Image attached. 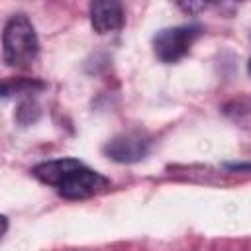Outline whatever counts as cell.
<instances>
[{
	"mask_svg": "<svg viewBox=\"0 0 251 251\" xmlns=\"http://www.w3.org/2000/svg\"><path fill=\"white\" fill-rule=\"evenodd\" d=\"M31 175L43 184L55 186L67 200H84L104 192L110 186V180L104 175L73 157L39 163L33 167Z\"/></svg>",
	"mask_w": 251,
	"mask_h": 251,
	"instance_id": "obj_1",
	"label": "cell"
},
{
	"mask_svg": "<svg viewBox=\"0 0 251 251\" xmlns=\"http://www.w3.org/2000/svg\"><path fill=\"white\" fill-rule=\"evenodd\" d=\"M39 51V41L33 24L24 14H14L2 31V59L8 67H29Z\"/></svg>",
	"mask_w": 251,
	"mask_h": 251,
	"instance_id": "obj_2",
	"label": "cell"
},
{
	"mask_svg": "<svg viewBox=\"0 0 251 251\" xmlns=\"http://www.w3.org/2000/svg\"><path fill=\"white\" fill-rule=\"evenodd\" d=\"M200 33H202V25L198 24L165 27L157 31V35L153 37V51L159 61L176 63L190 51V47L200 37Z\"/></svg>",
	"mask_w": 251,
	"mask_h": 251,
	"instance_id": "obj_3",
	"label": "cell"
},
{
	"mask_svg": "<svg viewBox=\"0 0 251 251\" xmlns=\"http://www.w3.org/2000/svg\"><path fill=\"white\" fill-rule=\"evenodd\" d=\"M151 139L141 131H129L114 137L104 145V153L118 163H135L141 161L149 151Z\"/></svg>",
	"mask_w": 251,
	"mask_h": 251,
	"instance_id": "obj_4",
	"label": "cell"
},
{
	"mask_svg": "<svg viewBox=\"0 0 251 251\" xmlns=\"http://www.w3.org/2000/svg\"><path fill=\"white\" fill-rule=\"evenodd\" d=\"M90 25L100 35L118 31L124 25L122 0H90Z\"/></svg>",
	"mask_w": 251,
	"mask_h": 251,
	"instance_id": "obj_5",
	"label": "cell"
},
{
	"mask_svg": "<svg viewBox=\"0 0 251 251\" xmlns=\"http://www.w3.org/2000/svg\"><path fill=\"white\" fill-rule=\"evenodd\" d=\"M37 116H39V108H37L35 102L25 100V102L20 104V108H18V122L29 124V122H35Z\"/></svg>",
	"mask_w": 251,
	"mask_h": 251,
	"instance_id": "obj_6",
	"label": "cell"
},
{
	"mask_svg": "<svg viewBox=\"0 0 251 251\" xmlns=\"http://www.w3.org/2000/svg\"><path fill=\"white\" fill-rule=\"evenodd\" d=\"M175 2L184 14H200L210 6L212 0H175Z\"/></svg>",
	"mask_w": 251,
	"mask_h": 251,
	"instance_id": "obj_7",
	"label": "cell"
},
{
	"mask_svg": "<svg viewBox=\"0 0 251 251\" xmlns=\"http://www.w3.org/2000/svg\"><path fill=\"white\" fill-rule=\"evenodd\" d=\"M247 73H249V76H251V57H249V63H247Z\"/></svg>",
	"mask_w": 251,
	"mask_h": 251,
	"instance_id": "obj_8",
	"label": "cell"
}]
</instances>
